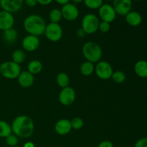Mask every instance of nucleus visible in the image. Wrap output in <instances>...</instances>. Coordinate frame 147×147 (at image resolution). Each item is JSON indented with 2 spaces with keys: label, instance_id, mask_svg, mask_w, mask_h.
I'll return each instance as SVG.
<instances>
[{
  "label": "nucleus",
  "instance_id": "obj_23",
  "mask_svg": "<svg viewBox=\"0 0 147 147\" xmlns=\"http://www.w3.org/2000/svg\"><path fill=\"white\" fill-rule=\"evenodd\" d=\"M11 58H12V61L14 63L20 65L21 63H24V61L25 60L26 54L24 50L17 49V50H15L12 53Z\"/></svg>",
  "mask_w": 147,
  "mask_h": 147
},
{
  "label": "nucleus",
  "instance_id": "obj_20",
  "mask_svg": "<svg viewBox=\"0 0 147 147\" xmlns=\"http://www.w3.org/2000/svg\"><path fill=\"white\" fill-rule=\"evenodd\" d=\"M80 73L83 76H90L95 71V66L93 63L86 61L82 63L80 67Z\"/></svg>",
  "mask_w": 147,
  "mask_h": 147
},
{
  "label": "nucleus",
  "instance_id": "obj_17",
  "mask_svg": "<svg viewBox=\"0 0 147 147\" xmlns=\"http://www.w3.org/2000/svg\"><path fill=\"white\" fill-rule=\"evenodd\" d=\"M126 21L131 27H137L142 22V16L138 11H131L126 16Z\"/></svg>",
  "mask_w": 147,
  "mask_h": 147
},
{
  "label": "nucleus",
  "instance_id": "obj_13",
  "mask_svg": "<svg viewBox=\"0 0 147 147\" xmlns=\"http://www.w3.org/2000/svg\"><path fill=\"white\" fill-rule=\"evenodd\" d=\"M22 4L23 0H0V7L2 10L11 14L18 11Z\"/></svg>",
  "mask_w": 147,
  "mask_h": 147
},
{
  "label": "nucleus",
  "instance_id": "obj_24",
  "mask_svg": "<svg viewBox=\"0 0 147 147\" xmlns=\"http://www.w3.org/2000/svg\"><path fill=\"white\" fill-rule=\"evenodd\" d=\"M12 132L11 125L3 120H0V138H6Z\"/></svg>",
  "mask_w": 147,
  "mask_h": 147
},
{
  "label": "nucleus",
  "instance_id": "obj_9",
  "mask_svg": "<svg viewBox=\"0 0 147 147\" xmlns=\"http://www.w3.org/2000/svg\"><path fill=\"white\" fill-rule=\"evenodd\" d=\"M98 15L103 22L111 23L116 19V13L113 6L109 4H104L98 9Z\"/></svg>",
  "mask_w": 147,
  "mask_h": 147
},
{
  "label": "nucleus",
  "instance_id": "obj_38",
  "mask_svg": "<svg viewBox=\"0 0 147 147\" xmlns=\"http://www.w3.org/2000/svg\"><path fill=\"white\" fill-rule=\"evenodd\" d=\"M71 1H73V2H75V3H76V4H77V3L82 2V1H83L84 0H71Z\"/></svg>",
  "mask_w": 147,
  "mask_h": 147
},
{
  "label": "nucleus",
  "instance_id": "obj_40",
  "mask_svg": "<svg viewBox=\"0 0 147 147\" xmlns=\"http://www.w3.org/2000/svg\"><path fill=\"white\" fill-rule=\"evenodd\" d=\"M134 1H142V0H134Z\"/></svg>",
  "mask_w": 147,
  "mask_h": 147
},
{
  "label": "nucleus",
  "instance_id": "obj_30",
  "mask_svg": "<svg viewBox=\"0 0 147 147\" xmlns=\"http://www.w3.org/2000/svg\"><path fill=\"white\" fill-rule=\"evenodd\" d=\"M111 30V24L110 23L106 22H103L99 23L98 26V30L102 33H107L109 32V30Z\"/></svg>",
  "mask_w": 147,
  "mask_h": 147
},
{
  "label": "nucleus",
  "instance_id": "obj_29",
  "mask_svg": "<svg viewBox=\"0 0 147 147\" xmlns=\"http://www.w3.org/2000/svg\"><path fill=\"white\" fill-rule=\"evenodd\" d=\"M6 139V143L9 146H11V147H14L16 146L17 144H18V137H17L16 135L14 134H10L7 137L5 138Z\"/></svg>",
  "mask_w": 147,
  "mask_h": 147
},
{
  "label": "nucleus",
  "instance_id": "obj_33",
  "mask_svg": "<svg viewBox=\"0 0 147 147\" xmlns=\"http://www.w3.org/2000/svg\"><path fill=\"white\" fill-rule=\"evenodd\" d=\"M25 4H27L28 7H33L34 6L37 5V0H25Z\"/></svg>",
  "mask_w": 147,
  "mask_h": 147
},
{
  "label": "nucleus",
  "instance_id": "obj_39",
  "mask_svg": "<svg viewBox=\"0 0 147 147\" xmlns=\"http://www.w3.org/2000/svg\"><path fill=\"white\" fill-rule=\"evenodd\" d=\"M106 1H113V0H106Z\"/></svg>",
  "mask_w": 147,
  "mask_h": 147
},
{
  "label": "nucleus",
  "instance_id": "obj_21",
  "mask_svg": "<svg viewBox=\"0 0 147 147\" xmlns=\"http://www.w3.org/2000/svg\"><path fill=\"white\" fill-rule=\"evenodd\" d=\"M4 41L7 43H14L17 39V32L14 28L9 29V30L4 31L3 34Z\"/></svg>",
  "mask_w": 147,
  "mask_h": 147
},
{
  "label": "nucleus",
  "instance_id": "obj_15",
  "mask_svg": "<svg viewBox=\"0 0 147 147\" xmlns=\"http://www.w3.org/2000/svg\"><path fill=\"white\" fill-rule=\"evenodd\" d=\"M55 130L56 133L61 136L67 135L72 130L70 121L66 119H62L57 121L55 125Z\"/></svg>",
  "mask_w": 147,
  "mask_h": 147
},
{
  "label": "nucleus",
  "instance_id": "obj_4",
  "mask_svg": "<svg viewBox=\"0 0 147 147\" xmlns=\"http://www.w3.org/2000/svg\"><path fill=\"white\" fill-rule=\"evenodd\" d=\"M21 72L20 65L13 61H6L0 65V74L7 79L17 78Z\"/></svg>",
  "mask_w": 147,
  "mask_h": 147
},
{
  "label": "nucleus",
  "instance_id": "obj_35",
  "mask_svg": "<svg viewBox=\"0 0 147 147\" xmlns=\"http://www.w3.org/2000/svg\"><path fill=\"white\" fill-rule=\"evenodd\" d=\"M86 33H85V32L83 31V30H82L81 28L80 29H79L78 30V32H77V35H78V37H84L85 35H86Z\"/></svg>",
  "mask_w": 147,
  "mask_h": 147
},
{
  "label": "nucleus",
  "instance_id": "obj_22",
  "mask_svg": "<svg viewBox=\"0 0 147 147\" xmlns=\"http://www.w3.org/2000/svg\"><path fill=\"white\" fill-rule=\"evenodd\" d=\"M56 82L60 88H64L67 87L69 86L70 78H69V76H67V73H64V72H60L57 74V77H56Z\"/></svg>",
  "mask_w": 147,
  "mask_h": 147
},
{
  "label": "nucleus",
  "instance_id": "obj_11",
  "mask_svg": "<svg viewBox=\"0 0 147 147\" xmlns=\"http://www.w3.org/2000/svg\"><path fill=\"white\" fill-rule=\"evenodd\" d=\"M113 7L116 14L126 16L131 11L132 0H113Z\"/></svg>",
  "mask_w": 147,
  "mask_h": 147
},
{
  "label": "nucleus",
  "instance_id": "obj_19",
  "mask_svg": "<svg viewBox=\"0 0 147 147\" xmlns=\"http://www.w3.org/2000/svg\"><path fill=\"white\" fill-rule=\"evenodd\" d=\"M42 70V64L41 62L37 60H32L27 65V71L30 72L33 76L39 74Z\"/></svg>",
  "mask_w": 147,
  "mask_h": 147
},
{
  "label": "nucleus",
  "instance_id": "obj_32",
  "mask_svg": "<svg viewBox=\"0 0 147 147\" xmlns=\"http://www.w3.org/2000/svg\"><path fill=\"white\" fill-rule=\"evenodd\" d=\"M98 147H113V144L111 141L105 140L100 142V143L98 145Z\"/></svg>",
  "mask_w": 147,
  "mask_h": 147
},
{
  "label": "nucleus",
  "instance_id": "obj_1",
  "mask_svg": "<svg viewBox=\"0 0 147 147\" xmlns=\"http://www.w3.org/2000/svg\"><path fill=\"white\" fill-rule=\"evenodd\" d=\"M11 127L14 135L23 139L30 137L34 129L32 119L25 115L17 116L13 120Z\"/></svg>",
  "mask_w": 147,
  "mask_h": 147
},
{
  "label": "nucleus",
  "instance_id": "obj_18",
  "mask_svg": "<svg viewBox=\"0 0 147 147\" xmlns=\"http://www.w3.org/2000/svg\"><path fill=\"white\" fill-rule=\"evenodd\" d=\"M134 72L139 77L142 78H147V61L139 60L134 65Z\"/></svg>",
  "mask_w": 147,
  "mask_h": 147
},
{
  "label": "nucleus",
  "instance_id": "obj_16",
  "mask_svg": "<svg viewBox=\"0 0 147 147\" xmlns=\"http://www.w3.org/2000/svg\"><path fill=\"white\" fill-rule=\"evenodd\" d=\"M18 83L21 87L22 88H30L34 83V76L28 72L27 70L25 71H22L20 74L19 75L18 78Z\"/></svg>",
  "mask_w": 147,
  "mask_h": 147
},
{
  "label": "nucleus",
  "instance_id": "obj_12",
  "mask_svg": "<svg viewBox=\"0 0 147 147\" xmlns=\"http://www.w3.org/2000/svg\"><path fill=\"white\" fill-rule=\"evenodd\" d=\"M40 41L37 36L28 34L24 37L22 42L23 49L27 52H34L39 48Z\"/></svg>",
  "mask_w": 147,
  "mask_h": 147
},
{
  "label": "nucleus",
  "instance_id": "obj_26",
  "mask_svg": "<svg viewBox=\"0 0 147 147\" xmlns=\"http://www.w3.org/2000/svg\"><path fill=\"white\" fill-rule=\"evenodd\" d=\"M83 1L85 5L90 9H99L103 4V0H84Z\"/></svg>",
  "mask_w": 147,
  "mask_h": 147
},
{
  "label": "nucleus",
  "instance_id": "obj_28",
  "mask_svg": "<svg viewBox=\"0 0 147 147\" xmlns=\"http://www.w3.org/2000/svg\"><path fill=\"white\" fill-rule=\"evenodd\" d=\"M70 123H71L72 129H75V130H79V129H82L84 126V121L81 118L79 117H75L70 121Z\"/></svg>",
  "mask_w": 147,
  "mask_h": 147
},
{
  "label": "nucleus",
  "instance_id": "obj_31",
  "mask_svg": "<svg viewBox=\"0 0 147 147\" xmlns=\"http://www.w3.org/2000/svg\"><path fill=\"white\" fill-rule=\"evenodd\" d=\"M134 147H147V138L144 137L139 139L135 144Z\"/></svg>",
  "mask_w": 147,
  "mask_h": 147
},
{
  "label": "nucleus",
  "instance_id": "obj_6",
  "mask_svg": "<svg viewBox=\"0 0 147 147\" xmlns=\"http://www.w3.org/2000/svg\"><path fill=\"white\" fill-rule=\"evenodd\" d=\"M44 34L50 42H56L61 40L63 37V29L59 23L50 22L46 25Z\"/></svg>",
  "mask_w": 147,
  "mask_h": 147
},
{
  "label": "nucleus",
  "instance_id": "obj_2",
  "mask_svg": "<svg viewBox=\"0 0 147 147\" xmlns=\"http://www.w3.org/2000/svg\"><path fill=\"white\" fill-rule=\"evenodd\" d=\"M23 25L27 32L32 35L39 37L44 34L47 24L41 16L37 14H31L26 17Z\"/></svg>",
  "mask_w": 147,
  "mask_h": 147
},
{
  "label": "nucleus",
  "instance_id": "obj_36",
  "mask_svg": "<svg viewBox=\"0 0 147 147\" xmlns=\"http://www.w3.org/2000/svg\"><path fill=\"white\" fill-rule=\"evenodd\" d=\"M55 1L57 4L63 6V5H65V4L69 3V1H70V0H55Z\"/></svg>",
  "mask_w": 147,
  "mask_h": 147
},
{
  "label": "nucleus",
  "instance_id": "obj_7",
  "mask_svg": "<svg viewBox=\"0 0 147 147\" xmlns=\"http://www.w3.org/2000/svg\"><path fill=\"white\" fill-rule=\"evenodd\" d=\"M96 76L101 80H109L111 78L113 73L111 65L106 61H99L95 67Z\"/></svg>",
  "mask_w": 147,
  "mask_h": 147
},
{
  "label": "nucleus",
  "instance_id": "obj_8",
  "mask_svg": "<svg viewBox=\"0 0 147 147\" xmlns=\"http://www.w3.org/2000/svg\"><path fill=\"white\" fill-rule=\"evenodd\" d=\"M76 91L73 88L70 87V86L62 88L58 96L60 103L65 106H70L73 104L76 100Z\"/></svg>",
  "mask_w": 147,
  "mask_h": 147
},
{
  "label": "nucleus",
  "instance_id": "obj_10",
  "mask_svg": "<svg viewBox=\"0 0 147 147\" xmlns=\"http://www.w3.org/2000/svg\"><path fill=\"white\" fill-rule=\"evenodd\" d=\"M60 11L62 13V17L67 21H74L78 17V9L74 4L72 3L69 2L63 5Z\"/></svg>",
  "mask_w": 147,
  "mask_h": 147
},
{
  "label": "nucleus",
  "instance_id": "obj_25",
  "mask_svg": "<svg viewBox=\"0 0 147 147\" xmlns=\"http://www.w3.org/2000/svg\"><path fill=\"white\" fill-rule=\"evenodd\" d=\"M49 18L51 22L53 23H59L62 20V13L60 9H53L50 11L49 14Z\"/></svg>",
  "mask_w": 147,
  "mask_h": 147
},
{
  "label": "nucleus",
  "instance_id": "obj_34",
  "mask_svg": "<svg viewBox=\"0 0 147 147\" xmlns=\"http://www.w3.org/2000/svg\"><path fill=\"white\" fill-rule=\"evenodd\" d=\"M37 4H40L41 5H48L53 2V0H37Z\"/></svg>",
  "mask_w": 147,
  "mask_h": 147
},
{
  "label": "nucleus",
  "instance_id": "obj_37",
  "mask_svg": "<svg viewBox=\"0 0 147 147\" xmlns=\"http://www.w3.org/2000/svg\"><path fill=\"white\" fill-rule=\"evenodd\" d=\"M22 147H35V145H34V143L31 142H26L24 145H23Z\"/></svg>",
  "mask_w": 147,
  "mask_h": 147
},
{
  "label": "nucleus",
  "instance_id": "obj_14",
  "mask_svg": "<svg viewBox=\"0 0 147 147\" xmlns=\"http://www.w3.org/2000/svg\"><path fill=\"white\" fill-rule=\"evenodd\" d=\"M14 24V17L11 13L2 10L0 11V30L5 31L13 28Z\"/></svg>",
  "mask_w": 147,
  "mask_h": 147
},
{
  "label": "nucleus",
  "instance_id": "obj_5",
  "mask_svg": "<svg viewBox=\"0 0 147 147\" xmlns=\"http://www.w3.org/2000/svg\"><path fill=\"white\" fill-rule=\"evenodd\" d=\"M98 18L94 14H87L83 17L81 22V29L87 34H94L98 30Z\"/></svg>",
  "mask_w": 147,
  "mask_h": 147
},
{
  "label": "nucleus",
  "instance_id": "obj_27",
  "mask_svg": "<svg viewBox=\"0 0 147 147\" xmlns=\"http://www.w3.org/2000/svg\"><path fill=\"white\" fill-rule=\"evenodd\" d=\"M111 79L113 81L116 83H122L126 80V75L123 71L117 70V71L113 72L112 74Z\"/></svg>",
  "mask_w": 147,
  "mask_h": 147
},
{
  "label": "nucleus",
  "instance_id": "obj_3",
  "mask_svg": "<svg viewBox=\"0 0 147 147\" xmlns=\"http://www.w3.org/2000/svg\"><path fill=\"white\" fill-rule=\"evenodd\" d=\"M82 53L87 61L92 63H98L103 55L100 46L95 42H87L82 47Z\"/></svg>",
  "mask_w": 147,
  "mask_h": 147
}]
</instances>
